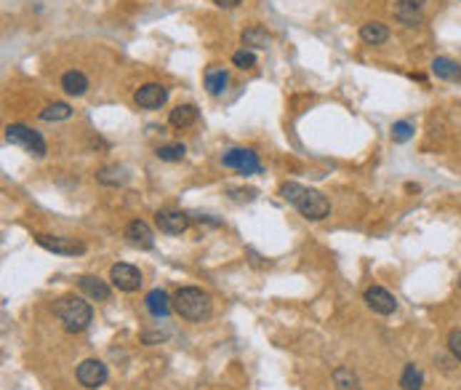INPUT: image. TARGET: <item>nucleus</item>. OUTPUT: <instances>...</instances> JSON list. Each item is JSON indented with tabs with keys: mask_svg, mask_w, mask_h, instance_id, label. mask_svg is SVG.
I'll return each instance as SVG.
<instances>
[{
	"mask_svg": "<svg viewBox=\"0 0 461 390\" xmlns=\"http://www.w3.org/2000/svg\"><path fill=\"white\" fill-rule=\"evenodd\" d=\"M448 348H451L453 356L461 361V329H453L451 334H448Z\"/></svg>",
	"mask_w": 461,
	"mask_h": 390,
	"instance_id": "c85d7f7f",
	"label": "nucleus"
},
{
	"mask_svg": "<svg viewBox=\"0 0 461 390\" xmlns=\"http://www.w3.org/2000/svg\"><path fill=\"white\" fill-rule=\"evenodd\" d=\"M243 46H251V49H267L270 46V35L261 30V27H248L243 32Z\"/></svg>",
	"mask_w": 461,
	"mask_h": 390,
	"instance_id": "b1692460",
	"label": "nucleus"
},
{
	"mask_svg": "<svg viewBox=\"0 0 461 390\" xmlns=\"http://www.w3.org/2000/svg\"><path fill=\"white\" fill-rule=\"evenodd\" d=\"M413 136V124H408V121H397V124L392 126V139L395 142H408Z\"/></svg>",
	"mask_w": 461,
	"mask_h": 390,
	"instance_id": "cd10ccee",
	"label": "nucleus"
},
{
	"mask_svg": "<svg viewBox=\"0 0 461 390\" xmlns=\"http://www.w3.org/2000/svg\"><path fill=\"white\" fill-rule=\"evenodd\" d=\"M126 238H128V244L139 249H152L155 246V236H152V230L147 222H141V219H133L126 225Z\"/></svg>",
	"mask_w": 461,
	"mask_h": 390,
	"instance_id": "f8f14e48",
	"label": "nucleus"
},
{
	"mask_svg": "<svg viewBox=\"0 0 461 390\" xmlns=\"http://www.w3.org/2000/svg\"><path fill=\"white\" fill-rule=\"evenodd\" d=\"M421 385H424V374H421V369L416 364H405V369H402V374H400V388L421 390Z\"/></svg>",
	"mask_w": 461,
	"mask_h": 390,
	"instance_id": "4be33fe9",
	"label": "nucleus"
},
{
	"mask_svg": "<svg viewBox=\"0 0 461 390\" xmlns=\"http://www.w3.org/2000/svg\"><path fill=\"white\" fill-rule=\"evenodd\" d=\"M227 83H230V75H227L224 67H208V70H206V89H208L213 96L224 94Z\"/></svg>",
	"mask_w": 461,
	"mask_h": 390,
	"instance_id": "6ab92c4d",
	"label": "nucleus"
},
{
	"mask_svg": "<svg viewBox=\"0 0 461 390\" xmlns=\"http://www.w3.org/2000/svg\"><path fill=\"white\" fill-rule=\"evenodd\" d=\"M184 153H187L184 144H163V147H158V153L155 155H158L161 161H181Z\"/></svg>",
	"mask_w": 461,
	"mask_h": 390,
	"instance_id": "a878e982",
	"label": "nucleus"
},
{
	"mask_svg": "<svg viewBox=\"0 0 461 390\" xmlns=\"http://www.w3.org/2000/svg\"><path fill=\"white\" fill-rule=\"evenodd\" d=\"M360 38L365 43H371V46H379V43L390 41V30L381 21H365L360 27Z\"/></svg>",
	"mask_w": 461,
	"mask_h": 390,
	"instance_id": "a211bd4d",
	"label": "nucleus"
},
{
	"mask_svg": "<svg viewBox=\"0 0 461 390\" xmlns=\"http://www.w3.org/2000/svg\"><path fill=\"white\" fill-rule=\"evenodd\" d=\"M459 289H461V276H459Z\"/></svg>",
	"mask_w": 461,
	"mask_h": 390,
	"instance_id": "2f4dec72",
	"label": "nucleus"
},
{
	"mask_svg": "<svg viewBox=\"0 0 461 390\" xmlns=\"http://www.w3.org/2000/svg\"><path fill=\"white\" fill-rule=\"evenodd\" d=\"M67 118H72V107L67 102H54L41 113V121H46V124H56V121H67Z\"/></svg>",
	"mask_w": 461,
	"mask_h": 390,
	"instance_id": "5701e85b",
	"label": "nucleus"
},
{
	"mask_svg": "<svg viewBox=\"0 0 461 390\" xmlns=\"http://www.w3.org/2000/svg\"><path fill=\"white\" fill-rule=\"evenodd\" d=\"M78 382H81L83 388L88 390H96L101 388L104 382H107V366L96 359H88L83 361L81 366H78Z\"/></svg>",
	"mask_w": 461,
	"mask_h": 390,
	"instance_id": "1a4fd4ad",
	"label": "nucleus"
},
{
	"mask_svg": "<svg viewBox=\"0 0 461 390\" xmlns=\"http://www.w3.org/2000/svg\"><path fill=\"white\" fill-rule=\"evenodd\" d=\"M296 209H299L301 216H307V219H325V216L331 214V201L325 198L323 193H318V190H310V187H304L299 193V198H296Z\"/></svg>",
	"mask_w": 461,
	"mask_h": 390,
	"instance_id": "20e7f679",
	"label": "nucleus"
},
{
	"mask_svg": "<svg viewBox=\"0 0 461 390\" xmlns=\"http://www.w3.org/2000/svg\"><path fill=\"white\" fill-rule=\"evenodd\" d=\"M6 142L16 144V147H21V150H27V153L35 155V158H43V155L49 153L46 139H43L38 131H32L30 126H24V124H11L9 129H6Z\"/></svg>",
	"mask_w": 461,
	"mask_h": 390,
	"instance_id": "7ed1b4c3",
	"label": "nucleus"
},
{
	"mask_svg": "<svg viewBox=\"0 0 461 390\" xmlns=\"http://www.w3.org/2000/svg\"><path fill=\"white\" fill-rule=\"evenodd\" d=\"M333 385H336V390H363L360 377H358L350 366H339V369H333Z\"/></svg>",
	"mask_w": 461,
	"mask_h": 390,
	"instance_id": "aec40b11",
	"label": "nucleus"
},
{
	"mask_svg": "<svg viewBox=\"0 0 461 390\" xmlns=\"http://www.w3.org/2000/svg\"><path fill=\"white\" fill-rule=\"evenodd\" d=\"M171 308H173V305H171V297L163 291V289H152L150 294H147V310H150L155 319H166L171 313Z\"/></svg>",
	"mask_w": 461,
	"mask_h": 390,
	"instance_id": "2eb2a0df",
	"label": "nucleus"
},
{
	"mask_svg": "<svg viewBox=\"0 0 461 390\" xmlns=\"http://www.w3.org/2000/svg\"><path fill=\"white\" fill-rule=\"evenodd\" d=\"M155 225L161 227V233H166V236H181L190 227V216L176 209H163L155 214Z\"/></svg>",
	"mask_w": 461,
	"mask_h": 390,
	"instance_id": "0eeeda50",
	"label": "nucleus"
},
{
	"mask_svg": "<svg viewBox=\"0 0 461 390\" xmlns=\"http://www.w3.org/2000/svg\"><path fill=\"white\" fill-rule=\"evenodd\" d=\"M173 310L184 321H203L211 313V297L198 286H184L173 297Z\"/></svg>",
	"mask_w": 461,
	"mask_h": 390,
	"instance_id": "f03ea898",
	"label": "nucleus"
},
{
	"mask_svg": "<svg viewBox=\"0 0 461 390\" xmlns=\"http://www.w3.org/2000/svg\"><path fill=\"white\" fill-rule=\"evenodd\" d=\"M96 179H99L101 185H123L126 174H123V169H118V166H104V169L96 171Z\"/></svg>",
	"mask_w": 461,
	"mask_h": 390,
	"instance_id": "393cba45",
	"label": "nucleus"
},
{
	"mask_svg": "<svg viewBox=\"0 0 461 390\" xmlns=\"http://www.w3.org/2000/svg\"><path fill=\"white\" fill-rule=\"evenodd\" d=\"M38 244L61 257H78L86 251V244L78 238H61V236H38Z\"/></svg>",
	"mask_w": 461,
	"mask_h": 390,
	"instance_id": "423d86ee",
	"label": "nucleus"
},
{
	"mask_svg": "<svg viewBox=\"0 0 461 390\" xmlns=\"http://www.w3.org/2000/svg\"><path fill=\"white\" fill-rule=\"evenodd\" d=\"M78 286L83 289V294H88L91 299H96V302H107L110 299V286L96 276H83L78 281Z\"/></svg>",
	"mask_w": 461,
	"mask_h": 390,
	"instance_id": "4468645a",
	"label": "nucleus"
},
{
	"mask_svg": "<svg viewBox=\"0 0 461 390\" xmlns=\"http://www.w3.org/2000/svg\"><path fill=\"white\" fill-rule=\"evenodd\" d=\"M198 118H201V113H198L195 104H179V107L171 110L168 124L173 126V129H187V126L198 124Z\"/></svg>",
	"mask_w": 461,
	"mask_h": 390,
	"instance_id": "ddd939ff",
	"label": "nucleus"
},
{
	"mask_svg": "<svg viewBox=\"0 0 461 390\" xmlns=\"http://www.w3.org/2000/svg\"><path fill=\"white\" fill-rule=\"evenodd\" d=\"M133 99H136V104H139L141 110H158L161 104H166L168 91H166V86H161V83H144L139 91L133 94Z\"/></svg>",
	"mask_w": 461,
	"mask_h": 390,
	"instance_id": "9d476101",
	"label": "nucleus"
},
{
	"mask_svg": "<svg viewBox=\"0 0 461 390\" xmlns=\"http://www.w3.org/2000/svg\"><path fill=\"white\" fill-rule=\"evenodd\" d=\"M221 164L227 166V169L240 171V174H259V171H261L259 155L253 153V150H240V147L227 150V153H224V158H221Z\"/></svg>",
	"mask_w": 461,
	"mask_h": 390,
	"instance_id": "39448f33",
	"label": "nucleus"
},
{
	"mask_svg": "<svg viewBox=\"0 0 461 390\" xmlns=\"http://www.w3.org/2000/svg\"><path fill=\"white\" fill-rule=\"evenodd\" d=\"M216 6H221V9H235V6H240L243 0H213Z\"/></svg>",
	"mask_w": 461,
	"mask_h": 390,
	"instance_id": "c756f323",
	"label": "nucleus"
},
{
	"mask_svg": "<svg viewBox=\"0 0 461 390\" xmlns=\"http://www.w3.org/2000/svg\"><path fill=\"white\" fill-rule=\"evenodd\" d=\"M397 3H408V6H416V9H421L427 0H397Z\"/></svg>",
	"mask_w": 461,
	"mask_h": 390,
	"instance_id": "7c9ffc66",
	"label": "nucleus"
},
{
	"mask_svg": "<svg viewBox=\"0 0 461 390\" xmlns=\"http://www.w3.org/2000/svg\"><path fill=\"white\" fill-rule=\"evenodd\" d=\"M54 313H56V319L61 321V326L67 329V331H72V334L86 331V329L91 326V321H93V308H91L83 297H75V294L61 297L59 302H56Z\"/></svg>",
	"mask_w": 461,
	"mask_h": 390,
	"instance_id": "f257e3e1",
	"label": "nucleus"
},
{
	"mask_svg": "<svg viewBox=\"0 0 461 390\" xmlns=\"http://www.w3.org/2000/svg\"><path fill=\"white\" fill-rule=\"evenodd\" d=\"M365 305L379 316H392L397 310V299L384 286H368L365 289Z\"/></svg>",
	"mask_w": 461,
	"mask_h": 390,
	"instance_id": "6e6552de",
	"label": "nucleus"
},
{
	"mask_svg": "<svg viewBox=\"0 0 461 390\" xmlns=\"http://www.w3.org/2000/svg\"><path fill=\"white\" fill-rule=\"evenodd\" d=\"M110 278H112V284L121 289V291H136V289L141 286V273L133 265H126V262L112 265Z\"/></svg>",
	"mask_w": 461,
	"mask_h": 390,
	"instance_id": "9b49d317",
	"label": "nucleus"
},
{
	"mask_svg": "<svg viewBox=\"0 0 461 390\" xmlns=\"http://www.w3.org/2000/svg\"><path fill=\"white\" fill-rule=\"evenodd\" d=\"M395 16H397V21H400V24H405V27H419L421 21H424V16H421V9H416V6H408V3H397V6H395Z\"/></svg>",
	"mask_w": 461,
	"mask_h": 390,
	"instance_id": "412c9836",
	"label": "nucleus"
},
{
	"mask_svg": "<svg viewBox=\"0 0 461 390\" xmlns=\"http://www.w3.org/2000/svg\"><path fill=\"white\" fill-rule=\"evenodd\" d=\"M61 89L70 94V96H83L88 91V78L78 70H70L61 75Z\"/></svg>",
	"mask_w": 461,
	"mask_h": 390,
	"instance_id": "dca6fc26",
	"label": "nucleus"
},
{
	"mask_svg": "<svg viewBox=\"0 0 461 390\" xmlns=\"http://www.w3.org/2000/svg\"><path fill=\"white\" fill-rule=\"evenodd\" d=\"M432 72H435L440 81H459L461 78L459 62H453L448 56H437V59L432 62Z\"/></svg>",
	"mask_w": 461,
	"mask_h": 390,
	"instance_id": "f3484780",
	"label": "nucleus"
},
{
	"mask_svg": "<svg viewBox=\"0 0 461 390\" xmlns=\"http://www.w3.org/2000/svg\"><path fill=\"white\" fill-rule=\"evenodd\" d=\"M232 64L240 67V70H251L253 64H256V54L248 51V49H240V51L232 54Z\"/></svg>",
	"mask_w": 461,
	"mask_h": 390,
	"instance_id": "bb28decb",
	"label": "nucleus"
}]
</instances>
